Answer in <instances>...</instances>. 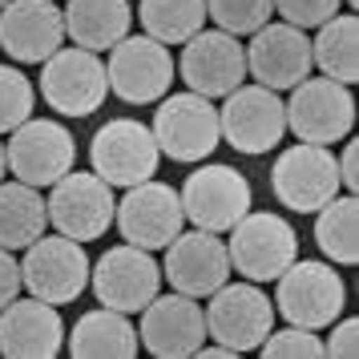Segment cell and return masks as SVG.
Wrapping results in <instances>:
<instances>
[{"label":"cell","mask_w":359,"mask_h":359,"mask_svg":"<svg viewBox=\"0 0 359 359\" xmlns=\"http://www.w3.org/2000/svg\"><path fill=\"white\" fill-rule=\"evenodd\" d=\"M149 133L162 149V158L182 165H198L206 162L218 142H222V130H218V109H214L210 97L202 93H165L154 109V121H149Z\"/></svg>","instance_id":"cell-1"},{"label":"cell","mask_w":359,"mask_h":359,"mask_svg":"<svg viewBox=\"0 0 359 359\" xmlns=\"http://www.w3.org/2000/svg\"><path fill=\"white\" fill-rule=\"evenodd\" d=\"M275 315L287 323L307 327V331H323L343 315L347 307V287H343L339 271L331 262L319 259H294L283 275L275 278Z\"/></svg>","instance_id":"cell-2"},{"label":"cell","mask_w":359,"mask_h":359,"mask_svg":"<svg viewBox=\"0 0 359 359\" xmlns=\"http://www.w3.org/2000/svg\"><path fill=\"white\" fill-rule=\"evenodd\" d=\"M226 234H230L226 243L230 271H238L250 283H275L299 259V234L283 214L246 210Z\"/></svg>","instance_id":"cell-3"},{"label":"cell","mask_w":359,"mask_h":359,"mask_svg":"<svg viewBox=\"0 0 359 359\" xmlns=\"http://www.w3.org/2000/svg\"><path fill=\"white\" fill-rule=\"evenodd\" d=\"M41 97L61 117H93L109 97L101 53L61 45L49 61H41Z\"/></svg>","instance_id":"cell-4"},{"label":"cell","mask_w":359,"mask_h":359,"mask_svg":"<svg viewBox=\"0 0 359 359\" xmlns=\"http://www.w3.org/2000/svg\"><path fill=\"white\" fill-rule=\"evenodd\" d=\"M206 339L226 347L230 355H246L259 351V343L271 335L275 327V307L271 294L259 291V283H222L214 294H206Z\"/></svg>","instance_id":"cell-5"},{"label":"cell","mask_w":359,"mask_h":359,"mask_svg":"<svg viewBox=\"0 0 359 359\" xmlns=\"http://www.w3.org/2000/svg\"><path fill=\"white\" fill-rule=\"evenodd\" d=\"M89 255L85 243L65 238V234H41L36 243L25 246V259H20V287L45 299L53 307H65L77 303L81 291L89 287Z\"/></svg>","instance_id":"cell-6"},{"label":"cell","mask_w":359,"mask_h":359,"mask_svg":"<svg viewBox=\"0 0 359 359\" xmlns=\"http://www.w3.org/2000/svg\"><path fill=\"white\" fill-rule=\"evenodd\" d=\"M291 97L283 101L287 109V130L299 142L311 146H335L355 126V97L351 85L331 81V77H303L287 89Z\"/></svg>","instance_id":"cell-7"},{"label":"cell","mask_w":359,"mask_h":359,"mask_svg":"<svg viewBox=\"0 0 359 359\" xmlns=\"http://www.w3.org/2000/svg\"><path fill=\"white\" fill-rule=\"evenodd\" d=\"M178 198L186 222H194L198 230H210V234H226L255 206L246 174L222 162H198L194 174H186Z\"/></svg>","instance_id":"cell-8"},{"label":"cell","mask_w":359,"mask_h":359,"mask_svg":"<svg viewBox=\"0 0 359 359\" xmlns=\"http://www.w3.org/2000/svg\"><path fill=\"white\" fill-rule=\"evenodd\" d=\"M105 77H109V93L126 105H154L170 93L174 85V53L170 45L154 41L146 33H126L109 49L105 61Z\"/></svg>","instance_id":"cell-9"},{"label":"cell","mask_w":359,"mask_h":359,"mask_svg":"<svg viewBox=\"0 0 359 359\" xmlns=\"http://www.w3.org/2000/svg\"><path fill=\"white\" fill-rule=\"evenodd\" d=\"M45 210H49V226L57 234L77 238V243H93L114 226L117 198L114 186L101 182L93 170H69L65 178H57L49 186Z\"/></svg>","instance_id":"cell-10"},{"label":"cell","mask_w":359,"mask_h":359,"mask_svg":"<svg viewBox=\"0 0 359 359\" xmlns=\"http://www.w3.org/2000/svg\"><path fill=\"white\" fill-rule=\"evenodd\" d=\"M4 162L17 182H29L36 190L53 186L77 165V142L73 133L53 117H29L4 142Z\"/></svg>","instance_id":"cell-11"},{"label":"cell","mask_w":359,"mask_h":359,"mask_svg":"<svg viewBox=\"0 0 359 359\" xmlns=\"http://www.w3.org/2000/svg\"><path fill=\"white\" fill-rule=\"evenodd\" d=\"M162 149L154 142L149 126H142L137 117H109L93 142H89V165L101 182H109L114 190L137 186L158 174Z\"/></svg>","instance_id":"cell-12"},{"label":"cell","mask_w":359,"mask_h":359,"mask_svg":"<svg viewBox=\"0 0 359 359\" xmlns=\"http://www.w3.org/2000/svg\"><path fill=\"white\" fill-rule=\"evenodd\" d=\"M218 130H222V142L230 149H238L246 158H259V154H271V149L283 142L287 133V109H283V97L266 85H238L222 97V109H218Z\"/></svg>","instance_id":"cell-13"},{"label":"cell","mask_w":359,"mask_h":359,"mask_svg":"<svg viewBox=\"0 0 359 359\" xmlns=\"http://www.w3.org/2000/svg\"><path fill=\"white\" fill-rule=\"evenodd\" d=\"M271 194L278 198V206H287L294 214H315L339 194V165L331 146H299L283 149L271 165Z\"/></svg>","instance_id":"cell-14"},{"label":"cell","mask_w":359,"mask_h":359,"mask_svg":"<svg viewBox=\"0 0 359 359\" xmlns=\"http://www.w3.org/2000/svg\"><path fill=\"white\" fill-rule=\"evenodd\" d=\"M89 287L101 307L137 315L154 294L162 291V266L154 262V250H142L133 243L109 246L89 266Z\"/></svg>","instance_id":"cell-15"},{"label":"cell","mask_w":359,"mask_h":359,"mask_svg":"<svg viewBox=\"0 0 359 359\" xmlns=\"http://www.w3.org/2000/svg\"><path fill=\"white\" fill-rule=\"evenodd\" d=\"M114 226L126 243L142 246V250H165V243L178 238L186 226L178 190L154 178L126 186V194L114 210Z\"/></svg>","instance_id":"cell-16"},{"label":"cell","mask_w":359,"mask_h":359,"mask_svg":"<svg viewBox=\"0 0 359 359\" xmlns=\"http://www.w3.org/2000/svg\"><path fill=\"white\" fill-rule=\"evenodd\" d=\"M137 343L158 359H186L198 355V347L206 343V311L198 299L182 291L154 294L142 307V327Z\"/></svg>","instance_id":"cell-17"},{"label":"cell","mask_w":359,"mask_h":359,"mask_svg":"<svg viewBox=\"0 0 359 359\" xmlns=\"http://www.w3.org/2000/svg\"><path fill=\"white\" fill-rule=\"evenodd\" d=\"M178 77L190 93L202 97H226L230 89L246 81V49L234 33L222 29H198L178 57Z\"/></svg>","instance_id":"cell-18"},{"label":"cell","mask_w":359,"mask_h":359,"mask_svg":"<svg viewBox=\"0 0 359 359\" xmlns=\"http://www.w3.org/2000/svg\"><path fill=\"white\" fill-rule=\"evenodd\" d=\"M246 49V73L259 85L287 93L291 85H299L303 77H311V36L307 29H294L287 20H266L262 29L250 33Z\"/></svg>","instance_id":"cell-19"},{"label":"cell","mask_w":359,"mask_h":359,"mask_svg":"<svg viewBox=\"0 0 359 359\" xmlns=\"http://www.w3.org/2000/svg\"><path fill=\"white\" fill-rule=\"evenodd\" d=\"M162 278L174 291L190 299H206L230 278V255L226 243L210 230H182L178 238L165 243V262Z\"/></svg>","instance_id":"cell-20"},{"label":"cell","mask_w":359,"mask_h":359,"mask_svg":"<svg viewBox=\"0 0 359 359\" xmlns=\"http://www.w3.org/2000/svg\"><path fill=\"white\" fill-rule=\"evenodd\" d=\"M65 45V17L53 0H8L0 8V49L17 65H41Z\"/></svg>","instance_id":"cell-21"},{"label":"cell","mask_w":359,"mask_h":359,"mask_svg":"<svg viewBox=\"0 0 359 359\" xmlns=\"http://www.w3.org/2000/svg\"><path fill=\"white\" fill-rule=\"evenodd\" d=\"M65 347V319L45 299H13L0 307V355L8 359H53Z\"/></svg>","instance_id":"cell-22"},{"label":"cell","mask_w":359,"mask_h":359,"mask_svg":"<svg viewBox=\"0 0 359 359\" xmlns=\"http://www.w3.org/2000/svg\"><path fill=\"white\" fill-rule=\"evenodd\" d=\"M65 343H69V355H81V359H133L137 347H142L130 315L114 307L85 311L73 323V331L65 335Z\"/></svg>","instance_id":"cell-23"},{"label":"cell","mask_w":359,"mask_h":359,"mask_svg":"<svg viewBox=\"0 0 359 359\" xmlns=\"http://www.w3.org/2000/svg\"><path fill=\"white\" fill-rule=\"evenodd\" d=\"M61 17H65V36L73 45L93 53H109L130 33L133 8L130 0H69L61 8Z\"/></svg>","instance_id":"cell-24"},{"label":"cell","mask_w":359,"mask_h":359,"mask_svg":"<svg viewBox=\"0 0 359 359\" xmlns=\"http://www.w3.org/2000/svg\"><path fill=\"white\" fill-rule=\"evenodd\" d=\"M49 226L45 194L29 182H0V246L4 250H25L36 243Z\"/></svg>","instance_id":"cell-25"},{"label":"cell","mask_w":359,"mask_h":359,"mask_svg":"<svg viewBox=\"0 0 359 359\" xmlns=\"http://www.w3.org/2000/svg\"><path fill=\"white\" fill-rule=\"evenodd\" d=\"M311 65H319L323 77L343 85L359 81V20L355 13H335L315 29L311 41Z\"/></svg>","instance_id":"cell-26"},{"label":"cell","mask_w":359,"mask_h":359,"mask_svg":"<svg viewBox=\"0 0 359 359\" xmlns=\"http://www.w3.org/2000/svg\"><path fill=\"white\" fill-rule=\"evenodd\" d=\"M315 218V246L323 250V259L335 266H355L359 262V198H331L327 206H319Z\"/></svg>","instance_id":"cell-27"},{"label":"cell","mask_w":359,"mask_h":359,"mask_svg":"<svg viewBox=\"0 0 359 359\" xmlns=\"http://www.w3.org/2000/svg\"><path fill=\"white\" fill-rule=\"evenodd\" d=\"M137 17L146 36L162 45H186L198 29H206V0H142Z\"/></svg>","instance_id":"cell-28"},{"label":"cell","mask_w":359,"mask_h":359,"mask_svg":"<svg viewBox=\"0 0 359 359\" xmlns=\"http://www.w3.org/2000/svg\"><path fill=\"white\" fill-rule=\"evenodd\" d=\"M206 17L234 36H250L275 17V0H206Z\"/></svg>","instance_id":"cell-29"},{"label":"cell","mask_w":359,"mask_h":359,"mask_svg":"<svg viewBox=\"0 0 359 359\" xmlns=\"http://www.w3.org/2000/svg\"><path fill=\"white\" fill-rule=\"evenodd\" d=\"M36 109L33 81L13 65H0V133H13L20 121H29Z\"/></svg>","instance_id":"cell-30"},{"label":"cell","mask_w":359,"mask_h":359,"mask_svg":"<svg viewBox=\"0 0 359 359\" xmlns=\"http://www.w3.org/2000/svg\"><path fill=\"white\" fill-rule=\"evenodd\" d=\"M259 351L266 359H323V339L315 335V331H307V327H283V331H275L271 327V335L259 343Z\"/></svg>","instance_id":"cell-31"},{"label":"cell","mask_w":359,"mask_h":359,"mask_svg":"<svg viewBox=\"0 0 359 359\" xmlns=\"http://www.w3.org/2000/svg\"><path fill=\"white\" fill-rule=\"evenodd\" d=\"M343 8V0H275V13L294 29H319Z\"/></svg>","instance_id":"cell-32"},{"label":"cell","mask_w":359,"mask_h":359,"mask_svg":"<svg viewBox=\"0 0 359 359\" xmlns=\"http://www.w3.org/2000/svg\"><path fill=\"white\" fill-rule=\"evenodd\" d=\"M323 355L331 359H355L359 355V319H335L331 323V335L323 343Z\"/></svg>","instance_id":"cell-33"},{"label":"cell","mask_w":359,"mask_h":359,"mask_svg":"<svg viewBox=\"0 0 359 359\" xmlns=\"http://www.w3.org/2000/svg\"><path fill=\"white\" fill-rule=\"evenodd\" d=\"M20 294V262L13 259V250L0 246V307H8Z\"/></svg>","instance_id":"cell-34"},{"label":"cell","mask_w":359,"mask_h":359,"mask_svg":"<svg viewBox=\"0 0 359 359\" xmlns=\"http://www.w3.org/2000/svg\"><path fill=\"white\" fill-rule=\"evenodd\" d=\"M343 142H347V137H343ZM335 165H339V190L355 194V190H359V146H355V142H347V146H343V154L335 158Z\"/></svg>","instance_id":"cell-35"},{"label":"cell","mask_w":359,"mask_h":359,"mask_svg":"<svg viewBox=\"0 0 359 359\" xmlns=\"http://www.w3.org/2000/svg\"><path fill=\"white\" fill-rule=\"evenodd\" d=\"M4 174H8V162H4V142H0V182H4Z\"/></svg>","instance_id":"cell-36"},{"label":"cell","mask_w":359,"mask_h":359,"mask_svg":"<svg viewBox=\"0 0 359 359\" xmlns=\"http://www.w3.org/2000/svg\"><path fill=\"white\" fill-rule=\"evenodd\" d=\"M343 4H347V8H355V4H359V0H343Z\"/></svg>","instance_id":"cell-37"},{"label":"cell","mask_w":359,"mask_h":359,"mask_svg":"<svg viewBox=\"0 0 359 359\" xmlns=\"http://www.w3.org/2000/svg\"><path fill=\"white\" fill-rule=\"evenodd\" d=\"M4 4H8V0H0V8H4Z\"/></svg>","instance_id":"cell-38"}]
</instances>
